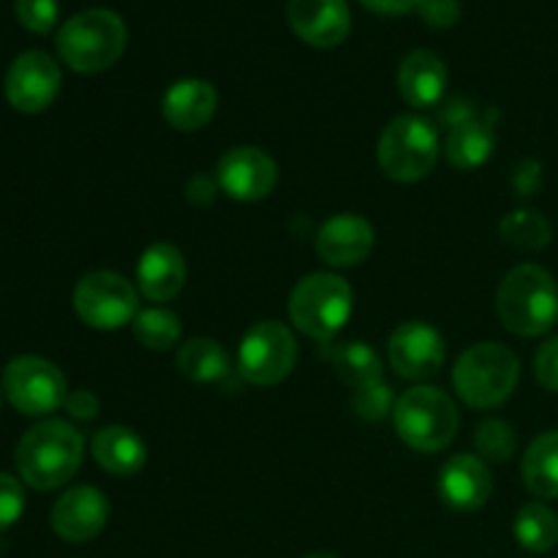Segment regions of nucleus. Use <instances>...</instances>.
<instances>
[{
  "mask_svg": "<svg viewBox=\"0 0 558 558\" xmlns=\"http://www.w3.org/2000/svg\"><path fill=\"white\" fill-rule=\"evenodd\" d=\"M294 363H298V341L281 322H259L240 341L238 371L251 385H278L292 374Z\"/></svg>",
  "mask_w": 558,
  "mask_h": 558,
  "instance_id": "obj_8",
  "label": "nucleus"
},
{
  "mask_svg": "<svg viewBox=\"0 0 558 558\" xmlns=\"http://www.w3.org/2000/svg\"><path fill=\"white\" fill-rule=\"evenodd\" d=\"M490 118H494V112L488 114V120L472 118L452 125L445 142V156L452 167L474 169V167H483V163L488 161L496 145V134H494V123H490Z\"/></svg>",
  "mask_w": 558,
  "mask_h": 558,
  "instance_id": "obj_22",
  "label": "nucleus"
},
{
  "mask_svg": "<svg viewBox=\"0 0 558 558\" xmlns=\"http://www.w3.org/2000/svg\"><path fill=\"white\" fill-rule=\"evenodd\" d=\"M539 183H543V172H539L537 161H523L521 167L515 169V189L521 191L523 196L534 194Z\"/></svg>",
  "mask_w": 558,
  "mask_h": 558,
  "instance_id": "obj_36",
  "label": "nucleus"
},
{
  "mask_svg": "<svg viewBox=\"0 0 558 558\" xmlns=\"http://www.w3.org/2000/svg\"><path fill=\"white\" fill-rule=\"evenodd\" d=\"M65 412L76 420H93L98 414V398L90 390H74L65 396Z\"/></svg>",
  "mask_w": 558,
  "mask_h": 558,
  "instance_id": "obj_35",
  "label": "nucleus"
},
{
  "mask_svg": "<svg viewBox=\"0 0 558 558\" xmlns=\"http://www.w3.org/2000/svg\"><path fill=\"white\" fill-rule=\"evenodd\" d=\"M374 248V227L354 213L332 216L316 238V251L332 267H352L368 259Z\"/></svg>",
  "mask_w": 558,
  "mask_h": 558,
  "instance_id": "obj_17",
  "label": "nucleus"
},
{
  "mask_svg": "<svg viewBox=\"0 0 558 558\" xmlns=\"http://www.w3.org/2000/svg\"><path fill=\"white\" fill-rule=\"evenodd\" d=\"M25 512V490L9 474H0V534L9 532Z\"/></svg>",
  "mask_w": 558,
  "mask_h": 558,
  "instance_id": "obj_32",
  "label": "nucleus"
},
{
  "mask_svg": "<svg viewBox=\"0 0 558 558\" xmlns=\"http://www.w3.org/2000/svg\"><path fill=\"white\" fill-rule=\"evenodd\" d=\"M74 308L85 325L96 330H120L140 314V298L120 272H87L74 289Z\"/></svg>",
  "mask_w": 558,
  "mask_h": 558,
  "instance_id": "obj_9",
  "label": "nucleus"
},
{
  "mask_svg": "<svg viewBox=\"0 0 558 558\" xmlns=\"http://www.w3.org/2000/svg\"><path fill=\"white\" fill-rule=\"evenodd\" d=\"M129 41L125 22L109 9H85L58 31V54L80 74H98L120 60Z\"/></svg>",
  "mask_w": 558,
  "mask_h": 558,
  "instance_id": "obj_3",
  "label": "nucleus"
},
{
  "mask_svg": "<svg viewBox=\"0 0 558 558\" xmlns=\"http://www.w3.org/2000/svg\"><path fill=\"white\" fill-rule=\"evenodd\" d=\"M474 445L483 452V458L505 463L515 456L518 436L512 425L505 423V420H483L477 425V434H474Z\"/></svg>",
  "mask_w": 558,
  "mask_h": 558,
  "instance_id": "obj_29",
  "label": "nucleus"
},
{
  "mask_svg": "<svg viewBox=\"0 0 558 558\" xmlns=\"http://www.w3.org/2000/svg\"><path fill=\"white\" fill-rule=\"evenodd\" d=\"M180 332H183V325H180L178 314L167 308L140 311L134 319V338L153 352H167V349L178 347Z\"/></svg>",
  "mask_w": 558,
  "mask_h": 558,
  "instance_id": "obj_28",
  "label": "nucleus"
},
{
  "mask_svg": "<svg viewBox=\"0 0 558 558\" xmlns=\"http://www.w3.org/2000/svg\"><path fill=\"white\" fill-rule=\"evenodd\" d=\"M396 430L412 450L439 452L456 439L458 409L452 398L439 387H412L403 392L392 409Z\"/></svg>",
  "mask_w": 558,
  "mask_h": 558,
  "instance_id": "obj_5",
  "label": "nucleus"
},
{
  "mask_svg": "<svg viewBox=\"0 0 558 558\" xmlns=\"http://www.w3.org/2000/svg\"><path fill=\"white\" fill-rule=\"evenodd\" d=\"M420 16L434 27H450L456 25L461 16V3L458 0H423L417 5Z\"/></svg>",
  "mask_w": 558,
  "mask_h": 558,
  "instance_id": "obj_34",
  "label": "nucleus"
},
{
  "mask_svg": "<svg viewBox=\"0 0 558 558\" xmlns=\"http://www.w3.org/2000/svg\"><path fill=\"white\" fill-rule=\"evenodd\" d=\"M534 374L545 390L558 392V336L545 341L534 357Z\"/></svg>",
  "mask_w": 558,
  "mask_h": 558,
  "instance_id": "obj_33",
  "label": "nucleus"
},
{
  "mask_svg": "<svg viewBox=\"0 0 558 558\" xmlns=\"http://www.w3.org/2000/svg\"><path fill=\"white\" fill-rule=\"evenodd\" d=\"M93 458L104 472L114 474V477H129L145 466L147 447L131 428L109 425L93 436Z\"/></svg>",
  "mask_w": 558,
  "mask_h": 558,
  "instance_id": "obj_21",
  "label": "nucleus"
},
{
  "mask_svg": "<svg viewBox=\"0 0 558 558\" xmlns=\"http://www.w3.org/2000/svg\"><path fill=\"white\" fill-rule=\"evenodd\" d=\"M354 294L343 278L332 272H314L294 287L289 298V316L294 327L314 341H330L352 316Z\"/></svg>",
  "mask_w": 558,
  "mask_h": 558,
  "instance_id": "obj_6",
  "label": "nucleus"
},
{
  "mask_svg": "<svg viewBox=\"0 0 558 558\" xmlns=\"http://www.w3.org/2000/svg\"><path fill=\"white\" fill-rule=\"evenodd\" d=\"M109 521L107 496L90 485L71 488L54 501L52 507V529L65 543H87L98 537Z\"/></svg>",
  "mask_w": 558,
  "mask_h": 558,
  "instance_id": "obj_15",
  "label": "nucleus"
},
{
  "mask_svg": "<svg viewBox=\"0 0 558 558\" xmlns=\"http://www.w3.org/2000/svg\"><path fill=\"white\" fill-rule=\"evenodd\" d=\"M287 16L294 36L316 49H332L343 44L352 27L347 0H289Z\"/></svg>",
  "mask_w": 558,
  "mask_h": 558,
  "instance_id": "obj_14",
  "label": "nucleus"
},
{
  "mask_svg": "<svg viewBox=\"0 0 558 558\" xmlns=\"http://www.w3.org/2000/svg\"><path fill=\"white\" fill-rule=\"evenodd\" d=\"M58 90L60 69L41 49L22 52L5 74V98L16 112H44L58 98Z\"/></svg>",
  "mask_w": 558,
  "mask_h": 558,
  "instance_id": "obj_11",
  "label": "nucleus"
},
{
  "mask_svg": "<svg viewBox=\"0 0 558 558\" xmlns=\"http://www.w3.org/2000/svg\"><path fill=\"white\" fill-rule=\"evenodd\" d=\"M136 281L145 298L156 303L178 298L185 283V259L178 245L156 243L142 254L136 267Z\"/></svg>",
  "mask_w": 558,
  "mask_h": 558,
  "instance_id": "obj_20",
  "label": "nucleus"
},
{
  "mask_svg": "<svg viewBox=\"0 0 558 558\" xmlns=\"http://www.w3.org/2000/svg\"><path fill=\"white\" fill-rule=\"evenodd\" d=\"M305 558H338L336 554H311V556H305Z\"/></svg>",
  "mask_w": 558,
  "mask_h": 558,
  "instance_id": "obj_38",
  "label": "nucleus"
},
{
  "mask_svg": "<svg viewBox=\"0 0 558 558\" xmlns=\"http://www.w3.org/2000/svg\"><path fill=\"white\" fill-rule=\"evenodd\" d=\"M82 456L85 441L74 425L63 420H44L16 445V469L31 488L54 490L80 472Z\"/></svg>",
  "mask_w": 558,
  "mask_h": 558,
  "instance_id": "obj_1",
  "label": "nucleus"
},
{
  "mask_svg": "<svg viewBox=\"0 0 558 558\" xmlns=\"http://www.w3.org/2000/svg\"><path fill=\"white\" fill-rule=\"evenodd\" d=\"M439 158V134L430 120L401 114L379 140V167L396 183H417Z\"/></svg>",
  "mask_w": 558,
  "mask_h": 558,
  "instance_id": "obj_7",
  "label": "nucleus"
},
{
  "mask_svg": "<svg viewBox=\"0 0 558 558\" xmlns=\"http://www.w3.org/2000/svg\"><path fill=\"white\" fill-rule=\"evenodd\" d=\"M496 311L515 336H543L558 322V283L539 265L512 267L496 292Z\"/></svg>",
  "mask_w": 558,
  "mask_h": 558,
  "instance_id": "obj_2",
  "label": "nucleus"
},
{
  "mask_svg": "<svg viewBox=\"0 0 558 558\" xmlns=\"http://www.w3.org/2000/svg\"><path fill=\"white\" fill-rule=\"evenodd\" d=\"M387 354H390V365L398 376L423 381L439 374L447 357V347L439 330H434L430 325L407 322L392 330L390 341H387Z\"/></svg>",
  "mask_w": 558,
  "mask_h": 558,
  "instance_id": "obj_12",
  "label": "nucleus"
},
{
  "mask_svg": "<svg viewBox=\"0 0 558 558\" xmlns=\"http://www.w3.org/2000/svg\"><path fill=\"white\" fill-rule=\"evenodd\" d=\"M327 360L338 371V376L347 385H352L354 390L365 385H374V381H381V357L368 343H336V347L327 349Z\"/></svg>",
  "mask_w": 558,
  "mask_h": 558,
  "instance_id": "obj_24",
  "label": "nucleus"
},
{
  "mask_svg": "<svg viewBox=\"0 0 558 558\" xmlns=\"http://www.w3.org/2000/svg\"><path fill=\"white\" fill-rule=\"evenodd\" d=\"M515 539L529 554H548L558 545V515L543 501L521 507L515 515Z\"/></svg>",
  "mask_w": 558,
  "mask_h": 558,
  "instance_id": "obj_26",
  "label": "nucleus"
},
{
  "mask_svg": "<svg viewBox=\"0 0 558 558\" xmlns=\"http://www.w3.org/2000/svg\"><path fill=\"white\" fill-rule=\"evenodd\" d=\"M276 183V161L259 147H234L218 161V185L238 202L265 199Z\"/></svg>",
  "mask_w": 558,
  "mask_h": 558,
  "instance_id": "obj_13",
  "label": "nucleus"
},
{
  "mask_svg": "<svg viewBox=\"0 0 558 558\" xmlns=\"http://www.w3.org/2000/svg\"><path fill=\"white\" fill-rule=\"evenodd\" d=\"M360 3L368 5L371 11H376V14L398 16V14H409V11H414L423 0H360Z\"/></svg>",
  "mask_w": 558,
  "mask_h": 558,
  "instance_id": "obj_37",
  "label": "nucleus"
},
{
  "mask_svg": "<svg viewBox=\"0 0 558 558\" xmlns=\"http://www.w3.org/2000/svg\"><path fill=\"white\" fill-rule=\"evenodd\" d=\"M398 90H401L403 101L412 107H436L447 90L445 60L430 49H417V52L407 54L398 69Z\"/></svg>",
  "mask_w": 558,
  "mask_h": 558,
  "instance_id": "obj_18",
  "label": "nucleus"
},
{
  "mask_svg": "<svg viewBox=\"0 0 558 558\" xmlns=\"http://www.w3.org/2000/svg\"><path fill=\"white\" fill-rule=\"evenodd\" d=\"M16 20L31 33H49L58 22V0H16Z\"/></svg>",
  "mask_w": 558,
  "mask_h": 558,
  "instance_id": "obj_31",
  "label": "nucleus"
},
{
  "mask_svg": "<svg viewBox=\"0 0 558 558\" xmlns=\"http://www.w3.org/2000/svg\"><path fill=\"white\" fill-rule=\"evenodd\" d=\"M178 368L185 379L205 385V381H216L227 376L229 357L221 343L213 341V338H191L180 347Z\"/></svg>",
  "mask_w": 558,
  "mask_h": 558,
  "instance_id": "obj_25",
  "label": "nucleus"
},
{
  "mask_svg": "<svg viewBox=\"0 0 558 558\" xmlns=\"http://www.w3.org/2000/svg\"><path fill=\"white\" fill-rule=\"evenodd\" d=\"M3 390L16 412L27 417H44L65 403V376L49 360L36 354H22L11 360L3 371Z\"/></svg>",
  "mask_w": 558,
  "mask_h": 558,
  "instance_id": "obj_10",
  "label": "nucleus"
},
{
  "mask_svg": "<svg viewBox=\"0 0 558 558\" xmlns=\"http://www.w3.org/2000/svg\"><path fill=\"white\" fill-rule=\"evenodd\" d=\"M218 107V93L205 80H180L163 93L161 112L172 129L199 131L210 123Z\"/></svg>",
  "mask_w": 558,
  "mask_h": 558,
  "instance_id": "obj_19",
  "label": "nucleus"
},
{
  "mask_svg": "<svg viewBox=\"0 0 558 558\" xmlns=\"http://www.w3.org/2000/svg\"><path fill=\"white\" fill-rule=\"evenodd\" d=\"M521 379L515 352L501 343H477L466 349L452 371V385L463 403L472 409H494L505 403Z\"/></svg>",
  "mask_w": 558,
  "mask_h": 558,
  "instance_id": "obj_4",
  "label": "nucleus"
},
{
  "mask_svg": "<svg viewBox=\"0 0 558 558\" xmlns=\"http://www.w3.org/2000/svg\"><path fill=\"white\" fill-rule=\"evenodd\" d=\"M523 483L537 499H558V430L532 441L523 456Z\"/></svg>",
  "mask_w": 558,
  "mask_h": 558,
  "instance_id": "obj_23",
  "label": "nucleus"
},
{
  "mask_svg": "<svg viewBox=\"0 0 558 558\" xmlns=\"http://www.w3.org/2000/svg\"><path fill=\"white\" fill-rule=\"evenodd\" d=\"M352 409L360 420H368V423H379L387 414L396 409L392 401V390L385 381H374V385L357 387L352 396Z\"/></svg>",
  "mask_w": 558,
  "mask_h": 558,
  "instance_id": "obj_30",
  "label": "nucleus"
},
{
  "mask_svg": "<svg viewBox=\"0 0 558 558\" xmlns=\"http://www.w3.org/2000/svg\"><path fill=\"white\" fill-rule=\"evenodd\" d=\"M490 490H494V477L477 456L450 458L439 474V496L452 510H480L490 499Z\"/></svg>",
  "mask_w": 558,
  "mask_h": 558,
  "instance_id": "obj_16",
  "label": "nucleus"
},
{
  "mask_svg": "<svg viewBox=\"0 0 558 558\" xmlns=\"http://www.w3.org/2000/svg\"><path fill=\"white\" fill-rule=\"evenodd\" d=\"M499 234L505 243L515 245V248L539 251L550 243L554 229H550V221L543 213L515 210L510 216H505V221L499 223Z\"/></svg>",
  "mask_w": 558,
  "mask_h": 558,
  "instance_id": "obj_27",
  "label": "nucleus"
}]
</instances>
